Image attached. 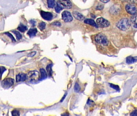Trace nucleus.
I'll use <instances>...</instances> for the list:
<instances>
[{
  "label": "nucleus",
  "instance_id": "obj_1",
  "mask_svg": "<svg viewBox=\"0 0 137 116\" xmlns=\"http://www.w3.org/2000/svg\"><path fill=\"white\" fill-rule=\"evenodd\" d=\"M116 26L121 30L126 31L130 27V22L127 18H123L118 22Z\"/></svg>",
  "mask_w": 137,
  "mask_h": 116
},
{
  "label": "nucleus",
  "instance_id": "obj_2",
  "mask_svg": "<svg viewBox=\"0 0 137 116\" xmlns=\"http://www.w3.org/2000/svg\"><path fill=\"white\" fill-rule=\"evenodd\" d=\"M95 41L103 46H106L108 45L109 42L107 37L103 34H98L97 35L95 38Z\"/></svg>",
  "mask_w": 137,
  "mask_h": 116
},
{
  "label": "nucleus",
  "instance_id": "obj_3",
  "mask_svg": "<svg viewBox=\"0 0 137 116\" xmlns=\"http://www.w3.org/2000/svg\"><path fill=\"white\" fill-rule=\"evenodd\" d=\"M39 73L37 71H33L29 72L27 75V79L29 82H34L38 80Z\"/></svg>",
  "mask_w": 137,
  "mask_h": 116
},
{
  "label": "nucleus",
  "instance_id": "obj_4",
  "mask_svg": "<svg viewBox=\"0 0 137 116\" xmlns=\"http://www.w3.org/2000/svg\"><path fill=\"white\" fill-rule=\"evenodd\" d=\"M96 22L98 26L102 28L106 27L110 25V22L107 20L103 17L98 18L96 20Z\"/></svg>",
  "mask_w": 137,
  "mask_h": 116
},
{
  "label": "nucleus",
  "instance_id": "obj_5",
  "mask_svg": "<svg viewBox=\"0 0 137 116\" xmlns=\"http://www.w3.org/2000/svg\"><path fill=\"white\" fill-rule=\"evenodd\" d=\"M62 19L65 22H70L72 21V17L69 11H64L62 13Z\"/></svg>",
  "mask_w": 137,
  "mask_h": 116
},
{
  "label": "nucleus",
  "instance_id": "obj_6",
  "mask_svg": "<svg viewBox=\"0 0 137 116\" xmlns=\"http://www.w3.org/2000/svg\"><path fill=\"white\" fill-rule=\"evenodd\" d=\"M14 83V80L10 78H8L3 81L2 82V86L3 88H8L12 86Z\"/></svg>",
  "mask_w": 137,
  "mask_h": 116
},
{
  "label": "nucleus",
  "instance_id": "obj_7",
  "mask_svg": "<svg viewBox=\"0 0 137 116\" xmlns=\"http://www.w3.org/2000/svg\"><path fill=\"white\" fill-rule=\"evenodd\" d=\"M125 9L128 13L132 15H135L137 12V9L136 7L130 4L126 5Z\"/></svg>",
  "mask_w": 137,
  "mask_h": 116
},
{
  "label": "nucleus",
  "instance_id": "obj_8",
  "mask_svg": "<svg viewBox=\"0 0 137 116\" xmlns=\"http://www.w3.org/2000/svg\"><path fill=\"white\" fill-rule=\"evenodd\" d=\"M58 2L62 5L64 8L70 9L72 6V3L70 0H58Z\"/></svg>",
  "mask_w": 137,
  "mask_h": 116
},
{
  "label": "nucleus",
  "instance_id": "obj_9",
  "mask_svg": "<svg viewBox=\"0 0 137 116\" xmlns=\"http://www.w3.org/2000/svg\"><path fill=\"white\" fill-rule=\"evenodd\" d=\"M41 15L43 19L47 21H51L53 17V14L51 13L45 12L43 11H41Z\"/></svg>",
  "mask_w": 137,
  "mask_h": 116
},
{
  "label": "nucleus",
  "instance_id": "obj_10",
  "mask_svg": "<svg viewBox=\"0 0 137 116\" xmlns=\"http://www.w3.org/2000/svg\"><path fill=\"white\" fill-rule=\"evenodd\" d=\"M27 78V76L26 74L24 73H19L16 75V82H24Z\"/></svg>",
  "mask_w": 137,
  "mask_h": 116
},
{
  "label": "nucleus",
  "instance_id": "obj_11",
  "mask_svg": "<svg viewBox=\"0 0 137 116\" xmlns=\"http://www.w3.org/2000/svg\"><path fill=\"white\" fill-rule=\"evenodd\" d=\"M72 14L75 19L79 21H82L85 19V17L81 13L78 12V11H74Z\"/></svg>",
  "mask_w": 137,
  "mask_h": 116
},
{
  "label": "nucleus",
  "instance_id": "obj_12",
  "mask_svg": "<svg viewBox=\"0 0 137 116\" xmlns=\"http://www.w3.org/2000/svg\"><path fill=\"white\" fill-rule=\"evenodd\" d=\"M84 22L85 24H87L90 25H92L93 26L97 28L98 27V25H97V23H96L94 20L92 19H87L85 20Z\"/></svg>",
  "mask_w": 137,
  "mask_h": 116
},
{
  "label": "nucleus",
  "instance_id": "obj_13",
  "mask_svg": "<svg viewBox=\"0 0 137 116\" xmlns=\"http://www.w3.org/2000/svg\"><path fill=\"white\" fill-rule=\"evenodd\" d=\"M137 62V56L132 57L129 56L126 58V63L128 64L133 63Z\"/></svg>",
  "mask_w": 137,
  "mask_h": 116
},
{
  "label": "nucleus",
  "instance_id": "obj_14",
  "mask_svg": "<svg viewBox=\"0 0 137 116\" xmlns=\"http://www.w3.org/2000/svg\"><path fill=\"white\" fill-rule=\"evenodd\" d=\"M37 31L36 28H31L27 32V34L30 37H33L36 36Z\"/></svg>",
  "mask_w": 137,
  "mask_h": 116
},
{
  "label": "nucleus",
  "instance_id": "obj_15",
  "mask_svg": "<svg viewBox=\"0 0 137 116\" xmlns=\"http://www.w3.org/2000/svg\"><path fill=\"white\" fill-rule=\"evenodd\" d=\"M40 73H41V77L39 78V80L41 81L46 79L48 77V75L45 69L41 68L40 69Z\"/></svg>",
  "mask_w": 137,
  "mask_h": 116
},
{
  "label": "nucleus",
  "instance_id": "obj_16",
  "mask_svg": "<svg viewBox=\"0 0 137 116\" xmlns=\"http://www.w3.org/2000/svg\"><path fill=\"white\" fill-rule=\"evenodd\" d=\"M64 8L62 6V5L59 3L58 2L56 3V5L55 7V10L57 13H60L62 10Z\"/></svg>",
  "mask_w": 137,
  "mask_h": 116
},
{
  "label": "nucleus",
  "instance_id": "obj_17",
  "mask_svg": "<svg viewBox=\"0 0 137 116\" xmlns=\"http://www.w3.org/2000/svg\"><path fill=\"white\" fill-rule=\"evenodd\" d=\"M52 66H53V65H52V64H49V65H48L47 66L46 68L47 71V73H48L49 76V77L51 76V75H52V73H53L52 70Z\"/></svg>",
  "mask_w": 137,
  "mask_h": 116
},
{
  "label": "nucleus",
  "instance_id": "obj_18",
  "mask_svg": "<svg viewBox=\"0 0 137 116\" xmlns=\"http://www.w3.org/2000/svg\"><path fill=\"white\" fill-rule=\"evenodd\" d=\"M18 30H19L20 32H25L26 30H27V27L25 25H24L22 24H20L19 26L17 27Z\"/></svg>",
  "mask_w": 137,
  "mask_h": 116
},
{
  "label": "nucleus",
  "instance_id": "obj_19",
  "mask_svg": "<svg viewBox=\"0 0 137 116\" xmlns=\"http://www.w3.org/2000/svg\"><path fill=\"white\" fill-rule=\"evenodd\" d=\"M48 7L50 8H53L55 7V0H47Z\"/></svg>",
  "mask_w": 137,
  "mask_h": 116
},
{
  "label": "nucleus",
  "instance_id": "obj_20",
  "mask_svg": "<svg viewBox=\"0 0 137 116\" xmlns=\"http://www.w3.org/2000/svg\"><path fill=\"white\" fill-rule=\"evenodd\" d=\"M46 24L44 22H41L39 24L38 28L40 29V30L43 31L46 28Z\"/></svg>",
  "mask_w": 137,
  "mask_h": 116
},
{
  "label": "nucleus",
  "instance_id": "obj_21",
  "mask_svg": "<svg viewBox=\"0 0 137 116\" xmlns=\"http://www.w3.org/2000/svg\"><path fill=\"white\" fill-rule=\"evenodd\" d=\"M13 32L16 35V37H17V40H20L22 38V36L19 32L16 31H13Z\"/></svg>",
  "mask_w": 137,
  "mask_h": 116
},
{
  "label": "nucleus",
  "instance_id": "obj_22",
  "mask_svg": "<svg viewBox=\"0 0 137 116\" xmlns=\"http://www.w3.org/2000/svg\"><path fill=\"white\" fill-rule=\"evenodd\" d=\"M131 21L134 24H137V15H134L133 16L131 19Z\"/></svg>",
  "mask_w": 137,
  "mask_h": 116
},
{
  "label": "nucleus",
  "instance_id": "obj_23",
  "mask_svg": "<svg viewBox=\"0 0 137 116\" xmlns=\"http://www.w3.org/2000/svg\"><path fill=\"white\" fill-rule=\"evenodd\" d=\"M74 90H75V92H79L80 90V87L78 83H76L75 84Z\"/></svg>",
  "mask_w": 137,
  "mask_h": 116
},
{
  "label": "nucleus",
  "instance_id": "obj_24",
  "mask_svg": "<svg viewBox=\"0 0 137 116\" xmlns=\"http://www.w3.org/2000/svg\"><path fill=\"white\" fill-rule=\"evenodd\" d=\"M6 35H7V36H8L9 37H10V38L11 39V40L13 42H16V40L14 38V37L10 33H9V32H6L5 33Z\"/></svg>",
  "mask_w": 137,
  "mask_h": 116
},
{
  "label": "nucleus",
  "instance_id": "obj_25",
  "mask_svg": "<svg viewBox=\"0 0 137 116\" xmlns=\"http://www.w3.org/2000/svg\"><path fill=\"white\" fill-rule=\"evenodd\" d=\"M109 85H110V87H111V88L115 89V90H119V87L118 85L113 84H112V83H110V84H109Z\"/></svg>",
  "mask_w": 137,
  "mask_h": 116
},
{
  "label": "nucleus",
  "instance_id": "obj_26",
  "mask_svg": "<svg viewBox=\"0 0 137 116\" xmlns=\"http://www.w3.org/2000/svg\"><path fill=\"white\" fill-rule=\"evenodd\" d=\"M12 115L13 116H19V111L15 110L12 112Z\"/></svg>",
  "mask_w": 137,
  "mask_h": 116
},
{
  "label": "nucleus",
  "instance_id": "obj_27",
  "mask_svg": "<svg viewBox=\"0 0 137 116\" xmlns=\"http://www.w3.org/2000/svg\"><path fill=\"white\" fill-rule=\"evenodd\" d=\"M51 25H54V26L55 25V26H56L57 27H60L62 25L59 22H54Z\"/></svg>",
  "mask_w": 137,
  "mask_h": 116
},
{
  "label": "nucleus",
  "instance_id": "obj_28",
  "mask_svg": "<svg viewBox=\"0 0 137 116\" xmlns=\"http://www.w3.org/2000/svg\"><path fill=\"white\" fill-rule=\"evenodd\" d=\"M30 24L33 25V26H35L36 25V22L34 20H31L30 21Z\"/></svg>",
  "mask_w": 137,
  "mask_h": 116
},
{
  "label": "nucleus",
  "instance_id": "obj_29",
  "mask_svg": "<svg viewBox=\"0 0 137 116\" xmlns=\"http://www.w3.org/2000/svg\"><path fill=\"white\" fill-rule=\"evenodd\" d=\"M130 115L131 116H137V110H135L132 112L131 114Z\"/></svg>",
  "mask_w": 137,
  "mask_h": 116
},
{
  "label": "nucleus",
  "instance_id": "obj_30",
  "mask_svg": "<svg viewBox=\"0 0 137 116\" xmlns=\"http://www.w3.org/2000/svg\"><path fill=\"white\" fill-rule=\"evenodd\" d=\"M1 75L2 76V74H3V73L6 70V69L5 68V67H3V66H1Z\"/></svg>",
  "mask_w": 137,
  "mask_h": 116
},
{
  "label": "nucleus",
  "instance_id": "obj_31",
  "mask_svg": "<svg viewBox=\"0 0 137 116\" xmlns=\"http://www.w3.org/2000/svg\"><path fill=\"white\" fill-rule=\"evenodd\" d=\"M103 8V6L102 5H101L98 6L97 7V9L99 10H101Z\"/></svg>",
  "mask_w": 137,
  "mask_h": 116
},
{
  "label": "nucleus",
  "instance_id": "obj_32",
  "mask_svg": "<svg viewBox=\"0 0 137 116\" xmlns=\"http://www.w3.org/2000/svg\"><path fill=\"white\" fill-rule=\"evenodd\" d=\"M100 1H101V2H103V3H106L109 2L110 0H100Z\"/></svg>",
  "mask_w": 137,
  "mask_h": 116
},
{
  "label": "nucleus",
  "instance_id": "obj_33",
  "mask_svg": "<svg viewBox=\"0 0 137 116\" xmlns=\"http://www.w3.org/2000/svg\"><path fill=\"white\" fill-rule=\"evenodd\" d=\"M66 94H67V93H66L65 94V95L64 96L63 98L62 99V100H61V102H62V101H63V100L64 99H65V97L66 96Z\"/></svg>",
  "mask_w": 137,
  "mask_h": 116
},
{
  "label": "nucleus",
  "instance_id": "obj_34",
  "mask_svg": "<svg viewBox=\"0 0 137 116\" xmlns=\"http://www.w3.org/2000/svg\"><path fill=\"white\" fill-rule=\"evenodd\" d=\"M133 27L135 28H137V24H134L133 25Z\"/></svg>",
  "mask_w": 137,
  "mask_h": 116
}]
</instances>
